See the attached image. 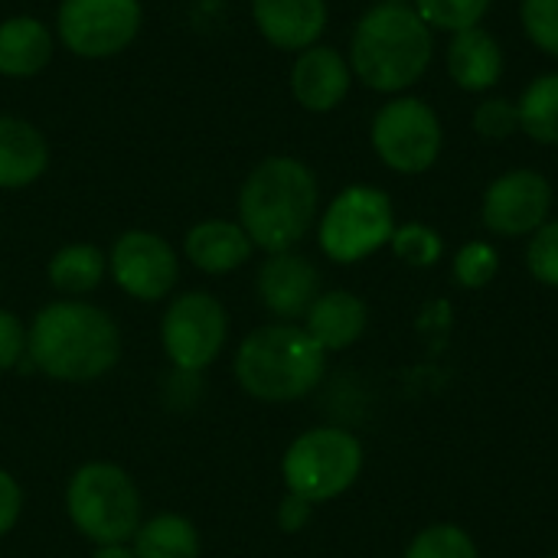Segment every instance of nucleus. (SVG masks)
<instances>
[{
    "label": "nucleus",
    "mask_w": 558,
    "mask_h": 558,
    "mask_svg": "<svg viewBox=\"0 0 558 558\" xmlns=\"http://www.w3.org/2000/svg\"><path fill=\"white\" fill-rule=\"evenodd\" d=\"M118 356V324L85 301H52L26 330V360L56 383H95L114 369Z\"/></svg>",
    "instance_id": "nucleus-1"
},
{
    "label": "nucleus",
    "mask_w": 558,
    "mask_h": 558,
    "mask_svg": "<svg viewBox=\"0 0 558 558\" xmlns=\"http://www.w3.org/2000/svg\"><path fill=\"white\" fill-rule=\"evenodd\" d=\"M320 186L314 170L288 154L265 157L239 190V226L252 245L275 255L291 252L317 219Z\"/></svg>",
    "instance_id": "nucleus-2"
},
{
    "label": "nucleus",
    "mask_w": 558,
    "mask_h": 558,
    "mask_svg": "<svg viewBox=\"0 0 558 558\" xmlns=\"http://www.w3.org/2000/svg\"><path fill=\"white\" fill-rule=\"evenodd\" d=\"M432 52V26L418 10L386 0L360 16L350 39V69L366 88L399 95L428 72Z\"/></svg>",
    "instance_id": "nucleus-3"
},
{
    "label": "nucleus",
    "mask_w": 558,
    "mask_h": 558,
    "mask_svg": "<svg viewBox=\"0 0 558 558\" xmlns=\"http://www.w3.org/2000/svg\"><path fill=\"white\" fill-rule=\"evenodd\" d=\"M232 369L252 399L284 405L311 396L320 386L327 353L304 327L281 320L252 330L239 343Z\"/></svg>",
    "instance_id": "nucleus-4"
},
{
    "label": "nucleus",
    "mask_w": 558,
    "mask_h": 558,
    "mask_svg": "<svg viewBox=\"0 0 558 558\" xmlns=\"http://www.w3.org/2000/svg\"><path fill=\"white\" fill-rule=\"evenodd\" d=\"M65 513L95 546H124L141 526V494L124 468L88 461L65 487Z\"/></svg>",
    "instance_id": "nucleus-5"
},
{
    "label": "nucleus",
    "mask_w": 558,
    "mask_h": 558,
    "mask_svg": "<svg viewBox=\"0 0 558 558\" xmlns=\"http://www.w3.org/2000/svg\"><path fill=\"white\" fill-rule=\"evenodd\" d=\"M363 458V445L353 432L311 428L288 445L281 458V477L288 494H298L317 507L343 497L360 481Z\"/></svg>",
    "instance_id": "nucleus-6"
},
{
    "label": "nucleus",
    "mask_w": 558,
    "mask_h": 558,
    "mask_svg": "<svg viewBox=\"0 0 558 558\" xmlns=\"http://www.w3.org/2000/svg\"><path fill=\"white\" fill-rule=\"evenodd\" d=\"M396 209L386 190L379 186H347L333 196L327 213L317 222V242L324 255L337 265H353L376 255L392 242Z\"/></svg>",
    "instance_id": "nucleus-7"
},
{
    "label": "nucleus",
    "mask_w": 558,
    "mask_h": 558,
    "mask_svg": "<svg viewBox=\"0 0 558 558\" xmlns=\"http://www.w3.org/2000/svg\"><path fill=\"white\" fill-rule=\"evenodd\" d=\"M369 141L376 157L405 177L425 173L435 167V160L441 157V144H445V128L438 111L415 95H396L392 101H386L369 128Z\"/></svg>",
    "instance_id": "nucleus-8"
},
{
    "label": "nucleus",
    "mask_w": 558,
    "mask_h": 558,
    "mask_svg": "<svg viewBox=\"0 0 558 558\" xmlns=\"http://www.w3.org/2000/svg\"><path fill=\"white\" fill-rule=\"evenodd\" d=\"M229 340V314L206 291H186L170 301L160 320V343L167 360L193 376L219 360Z\"/></svg>",
    "instance_id": "nucleus-9"
},
{
    "label": "nucleus",
    "mask_w": 558,
    "mask_h": 558,
    "mask_svg": "<svg viewBox=\"0 0 558 558\" xmlns=\"http://www.w3.org/2000/svg\"><path fill=\"white\" fill-rule=\"evenodd\" d=\"M141 20L144 10L137 0H62L56 33L69 52L82 59H108L134 43Z\"/></svg>",
    "instance_id": "nucleus-10"
},
{
    "label": "nucleus",
    "mask_w": 558,
    "mask_h": 558,
    "mask_svg": "<svg viewBox=\"0 0 558 558\" xmlns=\"http://www.w3.org/2000/svg\"><path fill=\"white\" fill-rule=\"evenodd\" d=\"M108 271L124 294H131L134 301L154 304V301H163L177 288L180 258L163 235L147 232V229H131L118 235V242L111 245Z\"/></svg>",
    "instance_id": "nucleus-11"
},
{
    "label": "nucleus",
    "mask_w": 558,
    "mask_h": 558,
    "mask_svg": "<svg viewBox=\"0 0 558 558\" xmlns=\"http://www.w3.org/2000/svg\"><path fill=\"white\" fill-rule=\"evenodd\" d=\"M553 196V183L539 170H507L484 190L481 219L494 235L523 239L549 222Z\"/></svg>",
    "instance_id": "nucleus-12"
},
{
    "label": "nucleus",
    "mask_w": 558,
    "mask_h": 558,
    "mask_svg": "<svg viewBox=\"0 0 558 558\" xmlns=\"http://www.w3.org/2000/svg\"><path fill=\"white\" fill-rule=\"evenodd\" d=\"M350 85H353L350 59L333 46L317 43L298 52L291 65V95L301 108L314 114H327L340 108L350 95Z\"/></svg>",
    "instance_id": "nucleus-13"
},
{
    "label": "nucleus",
    "mask_w": 558,
    "mask_h": 558,
    "mask_svg": "<svg viewBox=\"0 0 558 558\" xmlns=\"http://www.w3.org/2000/svg\"><path fill=\"white\" fill-rule=\"evenodd\" d=\"M320 294V271L304 255L275 252L258 271V301L284 324L304 317Z\"/></svg>",
    "instance_id": "nucleus-14"
},
{
    "label": "nucleus",
    "mask_w": 558,
    "mask_h": 558,
    "mask_svg": "<svg viewBox=\"0 0 558 558\" xmlns=\"http://www.w3.org/2000/svg\"><path fill=\"white\" fill-rule=\"evenodd\" d=\"M258 33L284 52H304L327 29V0H252Z\"/></svg>",
    "instance_id": "nucleus-15"
},
{
    "label": "nucleus",
    "mask_w": 558,
    "mask_h": 558,
    "mask_svg": "<svg viewBox=\"0 0 558 558\" xmlns=\"http://www.w3.org/2000/svg\"><path fill=\"white\" fill-rule=\"evenodd\" d=\"M507 69L504 46L484 26L451 33L448 43V75L464 92H490Z\"/></svg>",
    "instance_id": "nucleus-16"
},
{
    "label": "nucleus",
    "mask_w": 558,
    "mask_h": 558,
    "mask_svg": "<svg viewBox=\"0 0 558 558\" xmlns=\"http://www.w3.org/2000/svg\"><path fill=\"white\" fill-rule=\"evenodd\" d=\"M183 252H186L190 265L199 268L203 275H229V271L242 268L252 258L255 245H252L248 232L239 222H232V219H203L186 232Z\"/></svg>",
    "instance_id": "nucleus-17"
},
{
    "label": "nucleus",
    "mask_w": 558,
    "mask_h": 558,
    "mask_svg": "<svg viewBox=\"0 0 558 558\" xmlns=\"http://www.w3.org/2000/svg\"><path fill=\"white\" fill-rule=\"evenodd\" d=\"M369 324V311L363 298L353 291H324L304 314V330L320 343L324 353H340L353 347Z\"/></svg>",
    "instance_id": "nucleus-18"
},
{
    "label": "nucleus",
    "mask_w": 558,
    "mask_h": 558,
    "mask_svg": "<svg viewBox=\"0 0 558 558\" xmlns=\"http://www.w3.org/2000/svg\"><path fill=\"white\" fill-rule=\"evenodd\" d=\"M49 167V144L43 131L23 118L0 114V190H23Z\"/></svg>",
    "instance_id": "nucleus-19"
},
{
    "label": "nucleus",
    "mask_w": 558,
    "mask_h": 558,
    "mask_svg": "<svg viewBox=\"0 0 558 558\" xmlns=\"http://www.w3.org/2000/svg\"><path fill=\"white\" fill-rule=\"evenodd\" d=\"M52 59V33L39 16H7L0 23V75L33 78Z\"/></svg>",
    "instance_id": "nucleus-20"
},
{
    "label": "nucleus",
    "mask_w": 558,
    "mask_h": 558,
    "mask_svg": "<svg viewBox=\"0 0 558 558\" xmlns=\"http://www.w3.org/2000/svg\"><path fill=\"white\" fill-rule=\"evenodd\" d=\"M105 268H108V258H105V252L98 245H92V242H72V245H62L49 258L46 278H49V284L59 294L78 301L82 294H92L101 284Z\"/></svg>",
    "instance_id": "nucleus-21"
},
{
    "label": "nucleus",
    "mask_w": 558,
    "mask_h": 558,
    "mask_svg": "<svg viewBox=\"0 0 558 558\" xmlns=\"http://www.w3.org/2000/svg\"><path fill=\"white\" fill-rule=\"evenodd\" d=\"M134 558H199V533L180 513H160L137 526Z\"/></svg>",
    "instance_id": "nucleus-22"
},
{
    "label": "nucleus",
    "mask_w": 558,
    "mask_h": 558,
    "mask_svg": "<svg viewBox=\"0 0 558 558\" xmlns=\"http://www.w3.org/2000/svg\"><path fill=\"white\" fill-rule=\"evenodd\" d=\"M520 131L546 147L558 144V72L536 75L517 98Z\"/></svg>",
    "instance_id": "nucleus-23"
},
{
    "label": "nucleus",
    "mask_w": 558,
    "mask_h": 558,
    "mask_svg": "<svg viewBox=\"0 0 558 558\" xmlns=\"http://www.w3.org/2000/svg\"><path fill=\"white\" fill-rule=\"evenodd\" d=\"M405 558H481V553L468 530L454 523H435L409 543Z\"/></svg>",
    "instance_id": "nucleus-24"
},
{
    "label": "nucleus",
    "mask_w": 558,
    "mask_h": 558,
    "mask_svg": "<svg viewBox=\"0 0 558 558\" xmlns=\"http://www.w3.org/2000/svg\"><path fill=\"white\" fill-rule=\"evenodd\" d=\"M490 7L494 0H415L418 16L432 29H445V33H461L477 26Z\"/></svg>",
    "instance_id": "nucleus-25"
},
{
    "label": "nucleus",
    "mask_w": 558,
    "mask_h": 558,
    "mask_svg": "<svg viewBox=\"0 0 558 558\" xmlns=\"http://www.w3.org/2000/svg\"><path fill=\"white\" fill-rule=\"evenodd\" d=\"M389 245H392L396 258H402V262L412 265V268H432V265H438V258H441V252H445L441 235H438L432 226H425V222L396 226Z\"/></svg>",
    "instance_id": "nucleus-26"
},
{
    "label": "nucleus",
    "mask_w": 558,
    "mask_h": 558,
    "mask_svg": "<svg viewBox=\"0 0 558 558\" xmlns=\"http://www.w3.org/2000/svg\"><path fill=\"white\" fill-rule=\"evenodd\" d=\"M500 271V255L494 245L474 239L468 245H461V252L454 255V281L468 291L487 288Z\"/></svg>",
    "instance_id": "nucleus-27"
},
{
    "label": "nucleus",
    "mask_w": 558,
    "mask_h": 558,
    "mask_svg": "<svg viewBox=\"0 0 558 558\" xmlns=\"http://www.w3.org/2000/svg\"><path fill=\"white\" fill-rule=\"evenodd\" d=\"M520 23L536 49L558 59V0H523Z\"/></svg>",
    "instance_id": "nucleus-28"
},
{
    "label": "nucleus",
    "mask_w": 558,
    "mask_h": 558,
    "mask_svg": "<svg viewBox=\"0 0 558 558\" xmlns=\"http://www.w3.org/2000/svg\"><path fill=\"white\" fill-rule=\"evenodd\" d=\"M526 268L530 275L546 284V288H558V219H549L546 226H539L530 235L526 245Z\"/></svg>",
    "instance_id": "nucleus-29"
},
{
    "label": "nucleus",
    "mask_w": 558,
    "mask_h": 558,
    "mask_svg": "<svg viewBox=\"0 0 558 558\" xmlns=\"http://www.w3.org/2000/svg\"><path fill=\"white\" fill-rule=\"evenodd\" d=\"M474 131L487 141H507L510 134L520 131V114H517V101L510 98H484L474 108Z\"/></svg>",
    "instance_id": "nucleus-30"
},
{
    "label": "nucleus",
    "mask_w": 558,
    "mask_h": 558,
    "mask_svg": "<svg viewBox=\"0 0 558 558\" xmlns=\"http://www.w3.org/2000/svg\"><path fill=\"white\" fill-rule=\"evenodd\" d=\"M23 356H26V327L13 311L0 307V373L20 366Z\"/></svg>",
    "instance_id": "nucleus-31"
},
{
    "label": "nucleus",
    "mask_w": 558,
    "mask_h": 558,
    "mask_svg": "<svg viewBox=\"0 0 558 558\" xmlns=\"http://www.w3.org/2000/svg\"><path fill=\"white\" fill-rule=\"evenodd\" d=\"M311 520H314V504L298 497V494H284V500L278 504V526H281V533L294 536V533L307 530Z\"/></svg>",
    "instance_id": "nucleus-32"
},
{
    "label": "nucleus",
    "mask_w": 558,
    "mask_h": 558,
    "mask_svg": "<svg viewBox=\"0 0 558 558\" xmlns=\"http://www.w3.org/2000/svg\"><path fill=\"white\" fill-rule=\"evenodd\" d=\"M20 513H23V490L13 474L0 471V539L16 526Z\"/></svg>",
    "instance_id": "nucleus-33"
},
{
    "label": "nucleus",
    "mask_w": 558,
    "mask_h": 558,
    "mask_svg": "<svg viewBox=\"0 0 558 558\" xmlns=\"http://www.w3.org/2000/svg\"><path fill=\"white\" fill-rule=\"evenodd\" d=\"M92 558H134V553L128 546H98Z\"/></svg>",
    "instance_id": "nucleus-34"
},
{
    "label": "nucleus",
    "mask_w": 558,
    "mask_h": 558,
    "mask_svg": "<svg viewBox=\"0 0 558 558\" xmlns=\"http://www.w3.org/2000/svg\"><path fill=\"white\" fill-rule=\"evenodd\" d=\"M549 558H558V556H549Z\"/></svg>",
    "instance_id": "nucleus-35"
}]
</instances>
